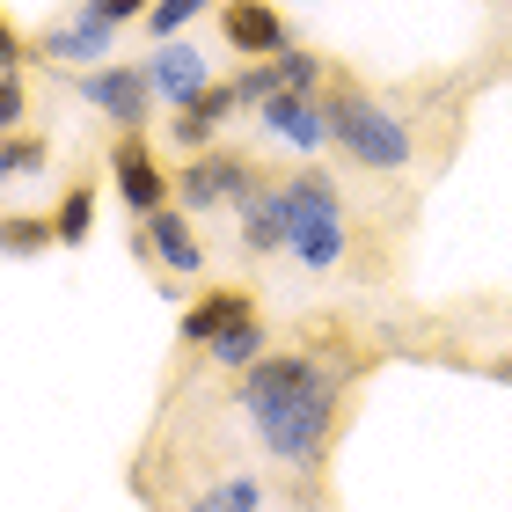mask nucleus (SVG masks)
Returning a JSON list of instances; mask_svg holds the SVG:
<instances>
[{"label": "nucleus", "instance_id": "19", "mask_svg": "<svg viewBox=\"0 0 512 512\" xmlns=\"http://www.w3.org/2000/svg\"><path fill=\"white\" fill-rule=\"evenodd\" d=\"M205 8H220V0H154V8H147V37H154V44H161V37H183Z\"/></svg>", "mask_w": 512, "mask_h": 512}, {"label": "nucleus", "instance_id": "1", "mask_svg": "<svg viewBox=\"0 0 512 512\" xmlns=\"http://www.w3.org/2000/svg\"><path fill=\"white\" fill-rule=\"evenodd\" d=\"M235 403L271 461L308 469V461H322V447H330V432L344 417V374L322 366L315 352H264L256 366H242Z\"/></svg>", "mask_w": 512, "mask_h": 512}, {"label": "nucleus", "instance_id": "24", "mask_svg": "<svg viewBox=\"0 0 512 512\" xmlns=\"http://www.w3.org/2000/svg\"><path fill=\"white\" fill-rule=\"evenodd\" d=\"M22 59H37V52H30V37H22L8 15H0V74H8V66H22Z\"/></svg>", "mask_w": 512, "mask_h": 512}, {"label": "nucleus", "instance_id": "6", "mask_svg": "<svg viewBox=\"0 0 512 512\" xmlns=\"http://www.w3.org/2000/svg\"><path fill=\"white\" fill-rule=\"evenodd\" d=\"M110 183H118L125 213H161L169 205V169L154 161V147L139 139V125H118V147H110Z\"/></svg>", "mask_w": 512, "mask_h": 512}, {"label": "nucleus", "instance_id": "14", "mask_svg": "<svg viewBox=\"0 0 512 512\" xmlns=\"http://www.w3.org/2000/svg\"><path fill=\"white\" fill-rule=\"evenodd\" d=\"M242 315H256V293L249 286H213L205 300L183 308V344H213L220 330H235Z\"/></svg>", "mask_w": 512, "mask_h": 512}, {"label": "nucleus", "instance_id": "16", "mask_svg": "<svg viewBox=\"0 0 512 512\" xmlns=\"http://www.w3.org/2000/svg\"><path fill=\"white\" fill-rule=\"evenodd\" d=\"M264 322H256V315H242L235 322V330H220L213 344H205V359H213V366H227V374H242V366H256V359H264Z\"/></svg>", "mask_w": 512, "mask_h": 512}, {"label": "nucleus", "instance_id": "20", "mask_svg": "<svg viewBox=\"0 0 512 512\" xmlns=\"http://www.w3.org/2000/svg\"><path fill=\"white\" fill-rule=\"evenodd\" d=\"M198 505H213V512H249V505H264V483H256V476H227V483H205V491H198Z\"/></svg>", "mask_w": 512, "mask_h": 512}, {"label": "nucleus", "instance_id": "21", "mask_svg": "<svg viewBox=\"0 0 512 512\" xmlns=\"http://www.w3.org/2000/svg\"><path fill=\"white\" fill-rule=\"evenodd\" d=\"M271 66H278V88H322V59L308 52V44H286Z\"/></svg>", "mask_w": 512, "mask_h": 512}, {"label": "nucleus", "instance_id": "4", "mask_svg": "<svg viewBox=\"0 0 512 512\" xmlns=\"http://www.w3.org/2000/svg\"><path fill=\"white\" fill-rule=\"evenodd\" d=\"M249 183H256V161L249 154H235V147H198L191 161H183L176 191H183V213H213V205H235Z\"/></svg>", "mask_w": 512, "mask_h": 512}, {"label": "nucleus", "instance_id": "22", "mask_svg": "<svg viewBox=\"0 0 512 512\" xmlns=\"http://www.w3.org/2000/svg\"><path fill=\"white\" fill-rule=\"evenodd\" d=\"M147 8H154V0H81V15L110 22V30H125V22H147Z\"/></svg>", "mask_w": 512, "mask_h": 512}, {"label": "nucleus", "instance_id": "15", "mask_svg": "<svg viewBox=\"0 0 512 512\" xmlns=\"http://www.w3.org/2000/svg\"><path fill=\"white\" fill-rule=\"evenodd\" d=\"M52 235L66 242V249H81L88 235H96V183H66V191H59V205H52Z\"/></svg>", "mask_w": 512, "mask_h": 512}, {"label": "nucleus", "instance_id": "2", "mask_svg": "<svg viewBox=\"0 0 512 512\" xmlns=\"http://www.w3.org/2000/svg\"><path fill=\"white\" fill-rule=\"evenodd\" d=\"M286 256L300 271H337L344 249H352V213H344V191L322 169H293L286 183Z\"/></svg>", "mask_w": 512, "mask_h": 512}, {"label": "nucleus", "instance_id": "17", "mask_svg": "<svg viewBox=\"0 0 512 512\" xmlns=\"http://www.w3.org/2000/svg\"><path fill=\"white\" fill-rule=\"evenodd\" d=\"M52 161V139L44 132H0V183H30Z\"/></svg>", "mask_w": 512, "mask_h": 512}, {"label": "nucleus", "instance_id": "3", "mask_svg": "<svg viewBox=\"0 0 512 512\" xmlns=\"http://www.w3.org/2000/svg\"><path fill=\"white\" fill-rule=\"evenodd\" d=\"M322 110H330V139L359 161V169L395 176V169H410V161H417V132L403 125V110L359 96V88H337V96H322Z\"/></svg>", "mask_w": 512, "mask_h": 512}, {"label": "nucleus", "instance_id": "12", "mask_svg": "<svg viewBox=\"0 0 512 512\" xmlns=\"http://www.w3.org/2000/svg\"><path fill=\"white\" fill-rule=\"evenodd\" d=\"M235 110H249L242 103V81H213L198 103H183V110H169V132H176V147L183 154H198V147H213V132L235 118Z\"/></svg>", "mask_w": 512, "mask_h": 512}, {"label": "nucleus", "instance_id": "8", "mask_svg": "<svg viewBox=\"0 0 512 512\" xmlns=\"http://www.w3.org/2000/svg\"><path fill=\"white\" fill-rule=\"evenodd\" d=\"M147 81H154L161 110H183V103H198L205 88H213V59H205L191 37H161L154 59H147Z\"/></svg>", "mask_w": 512, "mask_h": 512}, {"label": "nucleus", "instance_id": "5", "mask_svg": "<svg viewBox=\"0 0 512 512\" xmlns=\"http://www.w3.org/2000/svg\"><path fill=\"white\" fill-rule=\"evenodd\" d=\"M256 125H264V139H278V147H293V154L330 147V110H322L315 88H271V96L256 103Z\"/></svg>", "mask_w": 512, "mask_h": 512}, {"label": "nucleus", "instance_id": "9", "mask_svg": "<svg viewBox=\"0 0 512 512\" xmlns=\"http://www.w3.org/2000/svg\"><path fill=\"white\" fill-rule=\"evenodd\" d=\"M220 37H227V52H249V59H278L293 44L286 15L271 0H220Z\"/></svg>", "mask_w": 512, "mask_h": 512}, {"label": "nucleus", "instance_id": "23", "mask_svg": "<svg viewBox=\"0 0 512 512\" xmlns=\"http://www.w3.org/2000/svg\"><path fill=\"white\" fill-rule=\"evenodd\" d=\"M22 110H30V88H22V74L8 66V74H0V132H15Z\"/></svg>", "mask_w": 512, "mask_h": 512}, {"label": "nucleus", "instance_id": "18", "mask_svg": "<svg viewBox=\"0 0 512 512\" xmlns=\"http://www.w3.org/2000/svg\"><path fill=\"white\" fill-rule=\"evenodd\" d=\"M59 235H52V220H37V213H0V256H44Z\"/></svg>", "mask_w": 512, "mask_h": 512}, {"label": "nucleus", "instance_id": "11", "mask_svg": "<svg viewBox=\"0 0 512 512\" xmlns=\"http://www.w3.org/2000/svg\"><path fill=\"white\" fill-rule=\"evenodd\" d=\"M235 242L249 249V256H278V249H286V191H278V183H264V176H256L249 183V191L235 198Z\"/></svg>", "mask_w": 512, "mask_h": 512}, {"label": "nucleus", "instance_id": "10", "mask_svg": "<svg viewBox=\"0 0 512 512\" xmlns=\"http://www.w3.org/2000/svg\"><path fill=\"white\" fill-rule=\"evenodd\" d=\"M198 213H183V205H161V213H147V227H139V249L154 256L169 278H191L205 264V242H198Z\"/></svg>", "mask_w": 512, "mask_h": 512}, {"label": "nucleus", "instance_id": "13", "mask_svg": "<svg viewBox=\"0 0 512 512\" xmlns=\"http://www.w3.org/2000/svg\"><path fill=\"white\" fill-rule=\"evenodd\" d=\"M110 44H118V30L74 8V22H52V30H44V37L30 44V52H37V59H52V66H96V59L110 52Z\"/></svg>", "mask_w": 512, "mask_h": 512}, {"label": "nucleus", "instance_id": "7", "mask_svg": "<svg viewBox=\"0 0 512 512\" xmlns=\"http://www.w3.org/2000/svg\"><path fill=\"white\" fill-rule=\"evenodd\" d=\"M74 96L96 103L110 125H147L154 81H147V66H81V74H74Z\"/></svg>", "mask_w": 512, "mask_h": 512}]
</instances>
